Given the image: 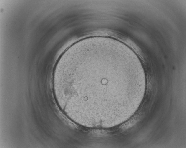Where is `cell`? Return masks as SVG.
Here are the masks:
<instances>
[{
	"label": "cell",
	"mask_w": 186,
	"mask_h": 148,
	"mask_svg": "<svg viewBox=\"0 0 186 148\" xmlns=\"http://www.w3.org/2000/svg\"><path fill=\"white\" fill-rule=\"evenodd\" d=\"M119 53L92 44L71 48L60 57L53 83L59 106L72 120L103 123L109 112L121 105L133 72L121 65Z\"/></svg>",
	"instance_id": "obj_1"
}]
</instances>
